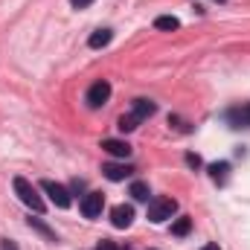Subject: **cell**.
<instances>
[{"label":"cell","mask_w":250,"mask_h":250,"mask_svg":"<svg viewBox=\"0 0 250 250\" xmlns=\"http://www.w3.org/2000/svg\"><path fill=\"white\" fill-rule=\"evenodd\" d=\"M15 192H18V198H21L32 212H44V201H41L38 189L32 187L26 178H15Z\"/></svg>","instance_id":"obj_2"},{"label":"cell","mask_w":250,"mask_h":250,"mask_svg":"<svg viewBox=\"0 0 250 250\" xmlns=\"http://www.w3.org/2000/svg\"><path fill=\"white\" fill-rule=\"evenodd\" d=\"M90 3H93V0H70V6H73V9H87Z\"/></svg>","instance_id":"obj_17"},{"label":"cell","mask_w":250,"mask_h":250,"mask_svg":"<svg viewBox=\"0 0 250 250\" xmlns=\"http://www.w3.org/2000/svg\"><path fill=\"white\" fill-rule=\"evenodd\" d=\"M227 172H230V163H212V166H209V178H212L215 184H224Z\"/></svg>","instance_id":"obj_13"},{"label":"cell","mask_w":250,"mask_h":250,"mask_svg":"<svg viewBox=\"0 0 250 250\" xmlns=\"http://www.w3.org/2000/svg\"><path fill=\"white\" fill-rule=\"evenodd\" d=\"M41 189L50 195V201H53L56 207H62V209L70 207V192H67V187L56 184V181H41Z\"/></svg>","instance_id":"obj_4"},{"label":"cell","mask_w":250,"mask_h":250,"mask_svg":"<svg viewBox=\"0 0 250 250\" xmlns=\"http://www.w3.org/2000/svg\"><path fill=\"white\" fill-rule=\"evenodd\" d=\"M140 123H143V120H140V117H137V114L131 111V114H123V117H120L117 128H120V131H134V128H137Z\"/></svg>","instance_id":"obj_14"},{"label":"cell","mask_w":250,"mask_h":250,"mask_svg":"<svg viewBox=\"0 0 250 250\" xmlns=\"http://www.w3.org/2000/svg\"><path fill=\"white\" fill-rule=\"evenodd\" d=\"M102 172H105V178H108V181H125L134 169H131V166H123V163H105V166H102Z\"/></svg>","instance_id":"obj_7"},{"label":"cell","mask_w":250,"mask_h":250,"mask_svg":"<svg viewBox=\"0 0 250 250\" xmlns=\"http://www.w3.org/2000/svg\"><path fill=\"white\" fill-rule=\"evenodd\" d=\"M96 250H123V248H120V245H114V242H102Z\"/></svg>","instance_id":"obj_19"},{"label":"cell","mask_w":250,"mask_h":250,"mask_svg":"<svg viewBox=\"0 0 250 250\" xmlns=\"http://www.w3.org/2000/svg\"><path fill=\"white\" fill-rule=\"evenodd\" d=\"M102 148L108 154H114V157H128L131 154V146L123 143V140H102Z\"/></svg>","instance_id":"obj_8"},{"label":"cell","mask_w":250,"mask_h":250,"mask_svg":"<svg viewBox=\"0 0 250 250\" xmlns=\"http://www.w3.org/2000/svg\"><path fill=\"white\" fill-rule=\"evenodd\" d=\"M187 163H189V166H195V169H198V166H201V157H198V154H187Z\"/></svg>","instance_id":"obj_18"},{"label":"cell","mask_w":250,"mask_h":250,"mask_svg":"<svg viewBox=\"0 0 250 250\" xmlns=\"http://www.w3.org/2000/svg\"><path fill=\"white\" fill-rule=\"evenodd\" d=\"M242 120H248V123H250V108L245 111V114H242Z\"/></svg>","instance_id":"obj_22"},{"label":"cell","mask_w":250,"mask_h":250,"mask_svg":"<svg viewBox=\"0 0 250 250\" xmlns=\"http://www.w3.org/2000/svg\"><path fill=\"white\" fill-rule=\"evenodd\" d=\"M175 212H178V201H175V198H166V195H160V198H154V201L148 204V218H151L154 224H160V221H169Z\"/></svg>","instance_id":"obj_1"},{"label":"cell","mask_w":250,"mask_h":250,"mask_svg":"<svg viewBox=\"0 0 250 250\" xmlns=\"http://www.w3.org/2000/svg\"><path fill=\"white\" fill-rule=\"evenodd\" d=\"M134 114H137L140 120L151 117V114H154V102H151V99H134Z\"/></svg>","instance_id":"obj_9"},{"label":"cell","mask_w":250,"mask_h":250,"mask_svg":"<svg viewBox=\"0 0 250 250\" xmlns=\"http://www.w3.org/2000/svg\"><path fill=\"white\" fill-rule=\"evenodd\" d=\"M108 41H111V29H96V32L90 35V41H87V44H90L93 50H99V47H105Z\"/></svg>","instance_id":"obj_12"},{"label":"cell","mask_w":250,"mask_h":250,"mask_svg":"<svg viewBox=\"0 0 250 250\" xmlns=\"http://www.w3.org/2000/svg\"><path fill=\"white\" fill-rule=\"evenodd\" d=\"M29 227H32V230H38V233H41L47 242H59V236H56V233H53V230H50V227L41 221V218H29Z\"/></svg>","instance_id":"obj_10"},{"label":"cell","mask_w":250,"mask_h":250,"mask_svg":"<svg viewBox=\"0 0 250 250\" xmlns=\"http://www.w3.org/2000/svg\"><path fill=\"white\" fill-rule=\"evenodd\" d=\"M108 99H111V84H108L105 79H102V82H93V84L87 87V96H84L87 108H102Z\"/></svg>","instance_id":"obj_3"},{"label":"cell","mask_w":250,"mask_h":250,"mask_svg":"<svg viewBox=\"0 0 250 250\" xmlns=\"http://www.w3.org/2000/svg\"><path fill=\"white\" fill-rule=\"evenodd\" d=\"M131 221H134V207H131V204H117V207L111 209V224H114L117 230L131 227Z\"/></svg>","instance_id":"obj_6"},{"label":"cell","mask_w":250,"mask_h":250,"mask_svg":"<svg viewBox=\"0 0 250 250\" xmlns=\"http://www.w3.org/2000/svg\"><path fill=\"white\" fill-rule=\"evenodd\" d=\"M148 195H151L148 192V184H143V181H134L131 184V198L134 201H148Z\"/></svg>","instance_id":"obj_15"},{"label":"cell","mask_w":250,"mask_h":250,"mask_svg":"<svg viewBox=\"0 0 250 250\" xmlns=\"http://www.w3.org/2000/svg\"><path fill=\"white\" fill-rule=\"evenodd\" d=\"M201 250H221V248H218V245H204Z\"/></svg>","instance_id":"obj_21"},{"label":"cell","mask_w":250,"mask_h":250,"mask_svg":"<svg viewBox=\"0 0 250 250\" xmlns=\"http://www.w3.org/2000/svg\"><path fill=\"white\" fill-rule=\"evenodd\" d=\"M0 250H18V245L9 242V239H3V242H0Z\"/></svg>","instance_id":"obj_20"},{"label":"cell","mask_w":250,"mask_h":250,"mask_svg":"<svg viewBox=\"0 0 250 250\" xmlns=\"http://www.w3.org/2000/svg\"><path fill=\"white\" fill-rule=\"evenodd\" d=\"M102 207H105V195H102V192H87V195L82 198V215H84V218L102 215Z\"/></svg>","instance_id":"obj_5"},{"label":"cell","mask_w":250,"mask_h":250,"mask_svg":"<svg viewBox=\"0 0 250 250\" xmlns=\"http://www.w3.org/2000/svg\"><path fill=\"white\" fill-rule=\"evenodd\" d=\"M154 26H157V29H166V32H172V29H178V26H181V21H178L175 15H160V18L154 21Z\"/></svg>","instance_id":"obj_11"},{"label":"cell","mask_w":250,"mask_h":250,"mask_svg":"<svg viewBox=\"0 0 250 250\" xmlns=\"http://www.w3.org/2000/svg\"><path fill=\"white\" fill-rule=\"evenodd\" d=\"M221 3H224V0H221Z\"/></svg>","instance_id":"obj_23"},{"label":"cell","mask_w":250,"mask_h":250,"mask_svg":"<svg viewBox=\"0 0 250 250\" xmlns=\"http://www.w3.org/2000/svg\"><path fill=\"white\" fill-rule=\"evenodd\" d=\"M189 230H192V218H187V215L172 224V236H187Z\"/></svg>","instance_id":"obj_16"}]
</instances>
